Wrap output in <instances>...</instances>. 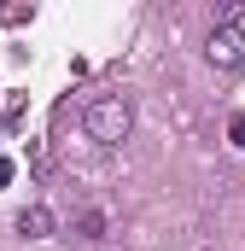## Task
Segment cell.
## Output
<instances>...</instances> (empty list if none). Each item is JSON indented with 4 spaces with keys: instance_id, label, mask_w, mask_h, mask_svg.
I'll return each instance as SVG.
<instances>
[{
    "instance_id": "cell-5",
    "label": "cell",
    "mask_w": 245,
    "mask_h": 251,
    "mask_svg": "<svg viewBox=\"0 0 245 251\" xmlns=\"http://www.w3.org/2000/svg\"><path fill=\"white\" fill-rule=\"evenodd\" d=\"M12 176H18V164H12V158H0V187H6Z\"/></svg>"
},
{
    "instance_id": "cell-2",
    "label": "cell",
    "mask_w": 245,
    "mask_h": 251,
    "mask_svg": "<svg viewBox=\"0 0 245 251\" xmlns=\"http://www.w3.org/2000/svg\"><path fill=\"white\" fill-rule=\"evenodd\" d=\"M204 59L216 64V70H240L245 64V29L240 24H216L210 41H204Z\"/></svg>"
},
{
    "instance_id": "cell-4",
    "label": "cell",
    "mask_w": 245,
    "mask_h": 251,
    "mask_svg": "<svg viewBox=\"0 0 245 251\" xmlns=\"http://www.w3.org/2000/svg\"><path fill=\"white\" fill-rule=\"evenodd\" d=\"M82 234L88 240H105V210H82Z\"/></svg>"
},
{
    "instance_id": "cell-3",
    "label": "cell",
    "mask_w": 245,
    "mask_h": 251,
    "mask_svg": "<svg viewBox=\"0 0 245 251\" xmlns=\"http://www.w3.org/2000/svg\"><path fill=\"white\" fill-rule=\"evenodd\" d=\"M18 234H29V240H47V234H53V210H47V204H29V210H18Z\"/></svg>"
},
{
    "instance_id": "cell-6",
    "label": "cell",
    "mask_w": 245,
    "mask_h": 251,
    "mask_svg": "<svg viewBox=\"0 0 245 251\" xmlns=\"http://www.w3.org/2000/svg\"><path fill=\"white\" fill-rule=\"evenodd\" d=\"M228 134H234V146H245V117H234V128H228Z\"/></svg>"
},
{
    "instance_id": "cell-1",
    "label": "cell",
    "mask_w": 245,
    "mask_h": 251,
    "mask_svg": "<svg viewBox=\"0 0 245 251\" xmlns=\"http://www.w3.org/2000/svg\"><path fill=\"white\" fill-rule=\"evenodd\" d=\"M82 123H88V140H94V146H122L128 128H134V105H128L122 94H99Z\"/></svg>"
}]
</instances>
